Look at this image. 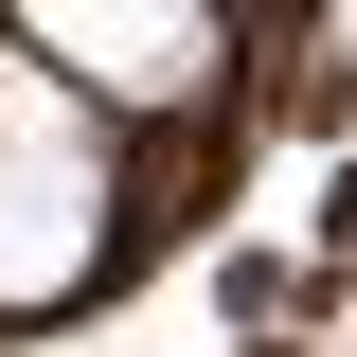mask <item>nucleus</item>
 I'll return each instance as SVG.
<instances>
[{
	"instance_id": "nucleus-1",
	"label": "nucleus",
	"mask_w": 357,
	"mask_h": 357,
	"mask_svg": "<svg viewBox=\"0 0 357 357\" xmlns=\"http://www.w3.org/2000/svg\"><path fill=\"white\" fill-rule=\"evenodd\" d=\"M143 250H161V215L126 178V107H89L54 54H0V340L107 304Z\"/></svg>"
},
{
	"instance_id": "nucleus-2",
	"label": "nucleus",
	"mask_w": 357,
	"mask_h": 357,
	"mask_svg": "<svg viewBox=\"0 0 357 357\" xmlns=\"http://www.w3.org/2000/svg\"><path fill=\"white\" fill-rule=\"evenodd\" d=\"M18 54L89 89V107H126V126H197L232 107V0H18Z\"/></svg>"
}]
</instances>
